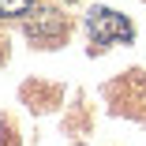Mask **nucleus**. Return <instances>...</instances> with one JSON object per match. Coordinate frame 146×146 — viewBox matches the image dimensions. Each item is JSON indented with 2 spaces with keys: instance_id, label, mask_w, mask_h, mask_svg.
<instances>
[{
  "instance_id": "1",
  "label": "nucleus",
  "mask_w": 146,
  "mask_h": 146,
  "mask_svg": "<svg viewBox=\"0 0 146 146\" xmlns=\"http://www.w3.org/2000/svg\"><path fill=\"white\" fill-rule=\"evenodd\" d=\"M86 30H90V41H94V49H105V45L131 41V38H135L131 23H127L124 15L109 11V8H94L90 15H86Z\"/></svg>"
},
{
  "instance_id": "2",
  "label": "nucleus",
  "mask_w": 146,
  "mask_h": 146,
  "mask_svg": "<svg viewBox=\"0 0 146 146\" xmlns=\"http://www.w3.org/2000/svg\"><path fill=\"white\" fill-rule=\"evenodd\" d=\"M26 34H30L34 41H41V45H56V41L68 34V23L56 15V11H38L30 23H26Z\"/></svg>"
},
{
  "instance_id": "3",
  "label": "nucleus",
  "mask_w": 146,
  "mask_h": 146,
  "mask_svg": "<svg viewBox=\"0 0 146 146\" xmlns=\"http://www.w3.org/2000/svg\"><path fill=\"white\" fill-rule=\"evenodd\" d=\"M30 11H34V0H0V19H19Z\"/></svg>"
}]
</instances>
